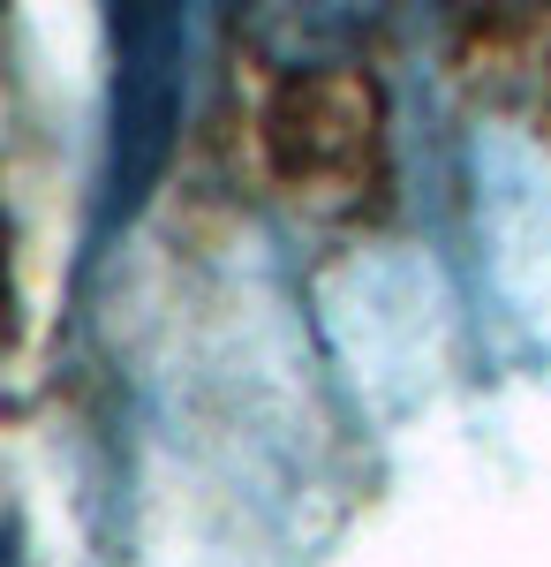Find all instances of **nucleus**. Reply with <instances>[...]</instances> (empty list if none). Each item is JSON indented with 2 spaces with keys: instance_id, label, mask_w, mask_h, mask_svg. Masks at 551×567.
Here are the masks:
<instances>
[{
  "instance_id": "nucleus-2",
  "label": "nucleus",
  "mask_w": 551,
  "mask_h": 567,
  "mask_svg": "<svg viewBox=\"0 0 551 567\" xmlns=\"http://www.w3.org/2000/svg\"><path fill=\"white\" fill-rule=\"evenodd\" d=\"M476 219L507 303L537 326V341H551V167L521 136L476 144Z\"/></svg>"
},
{
  "instance_id": "nucleus-1",
  "label": "nucleus",
  "mask_w": 551,
  "mask_h": 567,
  "mask_svg": "<svg viewBox=\"0 0 551 567\" xmlns=\"http://www.w3.org/2000/svg\"><path fill=\"white\" fill-rule=\"evenodd\" d=\"M264 152L280 182L310 197V205H355L363 182H378V91L347 69H318L280 84V99L264 106Z\"/></svg>"
}]
</instances>
